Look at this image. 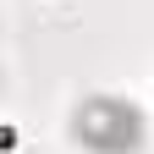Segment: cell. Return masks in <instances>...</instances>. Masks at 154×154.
<instances>
[{
  "label": "cell",
  "instance_id": "obj_1",
  "mask_svg": "<svg viewBox=\"0 0 154 154\" xmlns=\"http://www.w3.org/2000/svg\"><path fill=\"white\" fill-rule=\"evenodd\" d=\"M138 132H143L138 116L127 105L105 99V94H94V99H83L72 110V138L83 149H94V154H132L138 149Z\"/></svg>",
  "mask_w": 154,
  "mask_h": 154
},
{
  "label": "cell",
  "instance_id": "obj_2",
  "mask_svg": "<svg viewBox=\"0 0 154 154\" xmlns=\"http://www.w3.org/2000/svg\"><path fill=\"white\" fill-rule=\"evenodd\" d=\"M17 149V127H0V154H11Z\"/></svg>",
  "mask_w": 154,
  "mask_h": 154
}]
</instances>
